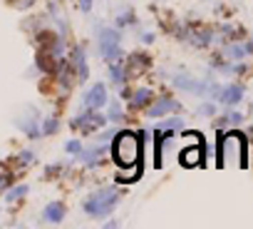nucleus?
<instances>
[{"instance_id": "17", "label": "nucleus", "mask_w": 253, "mask_h": 229, "mask_svg": "<svg viewBox=\"0 0 253 229\" xmlns=\"http://www.w3.org/2000/svg\"><path fill=\"white\" fill-rule=\"evenodd\" d=\"M109 75H112V82H114L117 87H119V85H124V80H126V73H124V68H122V65H112Z\"/></svg>"}, {"instance_id": "7", "label": "nucleus", "mask_w": 253, "mask_h": 229, "mask_svg": "<svg viewBox=\"0 0 253 229\" xmlns=\"http://www.w3.org/2000/svg\"><path fill=\"white\" fill-rule=\"evenodd\" d=\"M243 100V85H228V87H221L219 95H216V102L226 105V107H233Z\"/></svg>"}, {"instance_id": "18", "label": "nucleus", "mask_w": 253, "mask_h": 229, "mask_svg": "<svg viewBox=\"0 0 253 229\" xmlns=\"http://www.w3.org/2000/svg\"><path fill=\"white\" fill-rule=\"evenodd\" d=\"M211 38H214V35H211L209 30H201V33H194V35H191V42H194V45H209Z\"/></svg>"}, {"instance_id": "13", "label": "nucleus", "mask_w": 253, "mask_h": 229, "mask_svg": "<svg viewBox=\"0 0 253 229\" xmlns=\"http://www.w3.org/2000/svg\"><path fill=\"white\" fill-rule=\"evenodd\" d=\"M72 60H75V70H77V75H80V82H85V80H87V63H85V50H82V47L75 50Z\"/></svg>"}, {"instance_id": "25", "label": "nucleus", "mask_w": 253, "mask_h": 229, "mask_svg": "<svg viewBox=\"0 0 253 229\" xmlns=\"http://www.w3.org/2000/svg\"><path fill=\"white\" fill-rule=\"evenodd\" d=\"M216 112V102H206L199 107V114H214Z\"/></svg>"}, {"instance_id": "5", "label": "nucleus", "mask_w": 253, "mask_h": 229, "mask_svg": "<svg viewBox=\"0 0 253 229\" xmlns=\"http://www.w3.org/2000/svg\"><path fill=\"white\" fill-rule=\"evenodd\" d=\"M171 82H174V87H179V90H184V92L201 95V97H209V92H211V82H209V80H196V77L186 75V73H176V75L171 77Z\"/></svg>"}, {"instance_id": "10", "label": "nucleus", "mask_w": 253, "mask_h": 229, "mask_svg": "<svg viewBox=\"0 0 253 229\" xmlns=\"http://www.w3.org/2000/svg\"><path fill=\"white\" fill-rule=\"evenodd\" d=\"M201 142H204V140H201ZM201 142L181 152V164H184V167H196V164H204V145H201Z\"/></svg>"}, {"instance_id": "28", "label": "nucleus", "mask_w": 253, "mask_h": 229, "mask_svg": "<svg viewBox=\"0 0 253 229\" xmlns=\"http://www.w3.org/2000/svg\"><path fill=\"white\" fill-rule=\"evenodd\" d=\"M92 3H95V0H80V8H82V10L87 13V10L92 8Z\"/></svg>"}, {"instance_id": "22", "label": "nucleus", "mask_w": 253, "mask_h": 229, "mask_svg": "<svg viewBox=\"0 0 253 229\" xmlns=\"http://www.w3.org/2000/svg\"><path fill=\"white\" fill-rule=\"evenodd\" d=\"M65 150H67L70 154H80V152H82V145H80L77 140H70V142L65 145Z\"/></svg>"}, {"instance_id": "29", "label": "nucleus", "mask_w": 253, "mask_h": 229, "mask_svg": "<svg viewBox=\"0 0 253 229\" xmlns=\"http://www.w3.org/2000/svg\"><path fill=\"white\" fill-rule=\"evenodd\" d=\"M8 185H10V182H8V177H5V175H0V190H5Z\"/></svg>"}, {"instance_id": "11", "label": "nucleus", "mask_w": 253, "mask_h": 229, "mask_svg": "<svg viewBox=\"0 0 253 229\" xmlns=\"http://www.w3.org/2000/svg\"><path fill=\"white\" fill-rule=\"evenodd\" d=\"M42 217H45V222H50V224H60L62 217H65V204H62V202H50V204L45 207Z\"/></svg>"}, {"instance_id": "20", "label": "nucleus", "mask_w": 253, "mask_h": 229, "mask_svg": "<svg viewBox=\"0 0 253 229\" xmlns=\"http://www.w3.org/2000/svg\"><path fill=\"white\" fill-rule=\"evenodd\" d=\"M132 23H134V15H132L129 10L122 13V15H117V25H119V28H124V25H132Z\"/></svg>"}, {"instance_id": "23", "label": "nucleus", "mask_w": 253, "mask_h": 229, "mask_svg": "<svg viewBox=\"0 0 253 229\" xmlns=\"http://www.w3.org/2000/svg\"><path fill=\"white\" fill-rule=\"evenodd\" d=\"M223 122H228V125H238V122H243V114H241V112H231Z\"/></svg>"}, {"instance_id": "14", "label": "nucleus", "mask_w": 253, "mask_h": 229, "mask_svg": "<svg viewBox=\"0 0 253 229\" xmlns=\"http://www.w3.org/2000/svg\"><path fill=\"white\" fill-rule=\"evenodd\" d=\"M102 152H104V145L99 142V145H95L92 150H87L85 154H82V152H80V154H82V159H85V164H87V167H95V164H99Z\"/></svg>"}, {"instance_id": "15", "label": "nucleus", "mask_w": 253, "mask_h": 229, "mask_svg": "<svg viewBox=\"0 0 253 229\" xmlns=\"http://www.w3.org/2000/svg\"><path fill=\"white\" fill-rule=\"evenodd\" d=\"M226 52L233 57V60H243L248 52H253V42H248V45H228Z\"/></svg>"}, {"instance_id": "2", "label": "nucleus", "mask_w": 253, "mask_h": 229, "mask_svg": "<svg viewBox=\"0 0 253 229\" xmlns=\"http://www.w3.org/2000/svg\"><path fill=\"white\" fill-rule=\"evenodd\" d=\"M216 157L221 167H243L246 162V140L238 132H228L219 140Z\"/></svg>"}, {"instance_id": "19", "label": "nucleus", "mask_w": 253, "mask_h": 229, "mask_svg": "<svg viewBox=\"0 0 253 229\" xmlns=\"http://www.w3.org/2000/svg\"><path fill=\"white\" fill-rule=\"evenodd\" d=\"M28 192V187L25 185H20V187H15V190H10L8 194H5V202H13V199H18V197H23Z\"/></svg>"}, {"instance_id": "26", "label": "nucleus", "mask_w": 253, "mask_h": 229, "mask_svg": "<svg viewBox=\"0 0 253 229\" xmlns=\"http://www.w3.org/2000/svg\"><path fill=\"white\" fill-rule=\"evenodd\" d=\"M18 159H20V162H23V164H32V159H35V154H32V152H30V150H23V152H20V157H18Z\"/></svg>"}, {"instance_id": "12", "label": "nucleus", "mask_w": 253, "mask_h": 229, "mask_svg": "<svg viewBox=\"0 0 253 229\" xmlns=\"http://www.w3.org/2000/svg\"><path fill=\"white\" fill-rule=\"evenodd\" d=\"M137 177H142V162H139V164H132V167H119L117 182L132 185V182H137Z\"/></svg>"}, {"instance_id": "1", "label": "nucleus", "mask_w": 253, "mask_h": 229, "mask_svg": "<svg viewBox=\"0 0 253 229\" xmlns=\"http://www.w3.org/2000/svg\"><path fill=\"white\" fill-rule=\"evenodd\" d=\"M142 135L144 132H117L112 142V159L117 167H132L142 162Z\"/></svg>"}, {"instance_id": "30", "label": "nucleus", "mask_w": 253, "mask_h": 229, "mask_svg": "<svg viewBox=\"0 0 253 229\" xmlns=\"http://www.w3.org/2000/svg\"><path fill=\"white\" fill-rule=\"evenodd\" d=\"M104 227H109V229H114V227H119V222H117V219H109V222H107Z\"/></svg>"}, {"instance_id": "6", "label": "nucleus", "mask_w": 253, "mask_h": 229, "mask_svg": "<svg viewBox=\"0 0 253 229\" xmlns=\"http://www.w3.org/2000/svg\"><path fill=\"white\" fill-rule=\"evenodd\" d=\"M104 122H107V120L102 117V114H97L95 110H87V112L77 114V117L72 120V127H77V130H85V132H92V130L102 127Z\"/></svg>"}, {"instance_id": "24", "label": "nucleus", "mask_w": 253, "mask_h": 229, "mask_svg": "<svg viewBox=\"0 0 253 229\" xmlns=\"http://www.w3.org/2000/svg\"><path fill=\"white\" fill-rule=\"evenodd\" d=\"M122 117V107L117 105V102H112V107H109V120H119Z\"/></svg>"}, {"instance_id": "27", "label": "nucleus", "mask_w": 253, "mask_h": 229, "mask_svg": "<svg viewBox=\"0 0 253 229\" xmlns=\"http://www.w3.org/2000/svg\"><path fill=\"white\" fill-rule=\"evenodd\" d=\"M181 122H184V120H179V117H171V120H166L161 127H171V130H176V127H181Z\"/></svg>"}, {"instance_id": "21", "label": "nucleus", "mask_w": 253, "mask_h": 229, "mask_svg": "<svg viewBox=\"0 0 253 229\" xmlns=\"http://www.w3.org/2000/svg\"><path fill=\"white\" fill-rule=\"evenodd\" d=\"M55 130H57V120H55V117H50V120H45V125L40 127V132H42V135H52Z\"/></svg>"}, {"instance_id": "3", "label": "nucleus", "mask_w": 253, "mask_h": 229, "mask_svg": "<svg viewBox=\"0 0 253 229\" xmlns=\"http://www.w3.org/2000/svg\"><path fill=\"white\" fill-rule=\"evenodd\" d=\"M117 202H119V192L114 190V187H104V190H99V192H95L92 197H87V202H85V212L90 214V217H107L114 207H117Z\"/></svg>"}, {"instance_id": "4", "label": "nucleus", "mask_w": 253, "mask_h": 229, "mask_svg": "<svg viewBox=\"0 0 253 229\" xmlns=\"http://www.w3.org/2000/svg\"><path fill=\"white\" fill-rule=\"evenodd\" d=\"M97 35H99V55L104 57V60H109V63L119 60V55H122L119 33L112 30V28H97Z\"/></svg>"}, {"instance_id": "9", "label": "nucleus", "mask_w": 253, "mask_h": 229, "mask_svg": "<svg viewBox=\"0 0 253 229\" xmlns=\"http://www.w3.org/2000/svg\"><path fill=\"white\" fill-rule=\"evenodd\" d=\"M176 107H179V102H176V100H171V97H161V100H157L154 105H149L147 114H149V117H164V114L174 112Z\"/></svg>"}, {"instance_id": "8", "label": "nucleus", "mask_w": 253, "mask_h": 229, "mask_svg": "<svg viewBox=\"0 0 253 229\" xmlns=\"http://www.w3.org/2000/svg\"><path fill=\"white\" fill-rule=\"evenodd\" d=\"M85 105H87V110H99V107H104V105H107V87H104L102 82L92 85V90L85 95Z\"/></svg>"}, {"instance_id": "16", "label": "nucleus", "mask_w": 253, "mask_h": 229, "mask_svg": "<svg viewBox=\"0 0 253 229\" xmlns=\"http://www.w3.org/2000/svg\"><path fill=\"white\" fill-rule=\"evenodd\" d=\"M149 100H152V90H147V87H142V90H137V92L132 95V105H134V107H144Z\"/></svg>"}]
</instances>
